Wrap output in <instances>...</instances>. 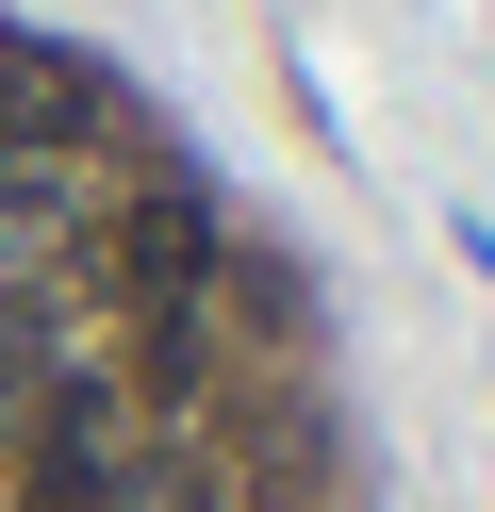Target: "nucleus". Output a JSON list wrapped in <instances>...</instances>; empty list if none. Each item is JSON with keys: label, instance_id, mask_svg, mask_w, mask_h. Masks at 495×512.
Masks as SVG:
<instances>
[{"label": "nucleus", "instance_id": "1", "mask_svg": "<svg viewBox=\"0 0 495 512\" xmlns=\"http://www.w3.org/2000/svg\"><path fill=\"white\" fill-rule=\"evenodd\" d=\"M17 479H33V512H99L132 479V397L116 380H50V413L17 430Z\"/></svg>", "mask_w": 495, "mask_h": 512}, {"label": "nucleus", "instance_id": "2", "mask_svg": "<svg viewBox=\"0 0 495 512\" xmlns=\"http://www.w3.org/2000/svg\"><path fill=\"white\" fill-rule=\"evenodd\" d=\"M99 281H116L132 314H198V281H215V215H198L182 182H149V199L99 232Z\"/></svg>", "mask_w": 495, "mask_h": 512}, {"label": "nucleus", "instance_id": "3", "mask_svg": "<svg viewBox=\"0 0 495 512\" xmlns=\"http://www.w3.org/2000/svg\"><path fill=\"white\" fill-rule=\"evenodd\" d=\"M83 133H116V83L83 67V50H33V34H0V149H83Z\"/></svg>", "mask_w": 495, "mask_h": 512}, {"label": "nucleus", "instance_id": "4", "mask_svg": "<svg viewBox=\"0 0 495 512\" xmlns=\"http://www.w3.org/2000/svg\"><path fill=\"white\" fill-rule=\"evenodd\" d=\"M83 248V166H50V149H0V298H17L33 265H66Z\"/></svg>", "mask_w": 495, "mask_h": 512}, {"label": "nucleus", "instance_id": "5", "mask_svg": "<svg viewBox=\"0 0 495 512\" xmlns=\"http://www.w3.org/2000/svg\"><path fill=\"white\" fill-rule=\"evenodd\" d=\"M50 380H66V347H50V314H33V298H0V446H17L33 413H50Z\"/></svg>", "mask_w": 495, "mask_h": 512}]
</instances>
